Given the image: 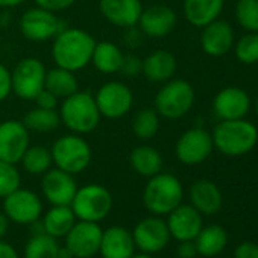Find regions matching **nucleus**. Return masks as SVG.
Wrapping results in <instances>:
<instances>
[{
  "mask_svg": "<svg viewBox=\"0 0 258 258\" xmlns=\"http://www.w3.org/2000/svg\"><path fill=\"white\" fill-rule=\"evenodd\" d=\"M91 34L79 28H64L52 43V59L56 67L79 72L91 62L96 46Z\"/></svg>",
  "mask_w": 258,
  "mask_h": 258,
  "instance_id": "obj_1",
  "label": "nucleus"
},
{
  "mask_svg": "<svg viewBox=\"0 0 258 258\" xmlns=\"http://www.w3.org/2000/svg\"><path fill=\"white\" fill-rule=\"evenodd\" d=\"M214 148L226 157L249 154L258 143V129L253 123L237 120H220L211 134Z\"/></svg>",
  "mask_w": 258,
  "mask_h": 258,
  "instance_id": "obj_2",
  "label": "nucleus"
},
{
  "mask_svg": "<svg viewBox=\"0 0 258 258\" xmlns=\"http://www.w3.org/2000/svg\"><path fill=\"white\" fill-rule=\"evenodd\" d=\"M58 112L61 123L70 133L78 136H87L96 131L102 118L94 94L79 90L62 99Z\"/></svg>",
  "mask_w": 258,
  "mask_h": 258,
  "instance_id": "obj_3",
  "label": "nucleus"
},
{
  "mask_svg": "<svg viewBox=\"0 0 258 258\" xmlns=\"http://www.w3.org/2000/svg\"><path fill=\"white\" fill-rule=\"evenodd\" d=\"M143 205L154 216H167L184 199V187L181 181L172 175L160 172L148 178V184L143 188Z\"/></svg>",
  "mask_w": 258,
  "mask_h": 258,
  "instance_id": "obj_4",
  "label": "nucleus"
},
{
  "mask_svg": "<svg viewBox=\"0 0 258 258\" xmlns=\"http://www.w3.org/2000/svg\"><path fill=\"white\" fill-rule=\"evenodd\" d=\"M50 154L55 167L72 175H79L87 170L93 158L90 143L82 136L73 133L56 139L50 148Z\"/></svg>",
  "mask_w": 258,
  "mask_h": 258,
  "instance_id": "obj_5",
  "label": "nucleus"
},
{
  "mask_svg": "<svg viewBox=\"0 0 258 258\" xmlns=\"http://www.w3.org/2000/svg\"><path fill=\"white\" fill-rule=\"evenodd\" d=\"M195 90L185 79H170L163 84L154 99V108L167 120H178L184 117L195 103Z\"/></svg>",
  "mask_w": 258,
  "mask_h": 258,
  "instance_id": "obj_6",
  "label": "nucleus"
},
{
  "mask_svg": "<svg viewBox=\"0 0 258 258\" xmlns=\"http://www.w3.org/2000/svg\"><path fill=\"white\" fill-rule=\"evenodd\" d=\"M78 220L100 223L112 210V195L100 184H87L78 187L70 204Z\"/></svg>",
  "mask_w": 258,
  "mask_h": 258,
  "instance_id": "obj_7",
  "label": "nucleus"
},
{
  "mask_svg": "<svg viewBox=\"0 0 258 258\" xmlns=\"http://www.w3.org/2000/svg\"><path fill=\"white\" fill-rule=\"evenodd\" d=\"M47 69L41 59L26 56L20 59L11 70L13 93L22 100H34L44 88Z\"/></svg>",
  "mask_w": 258,
  "mask_h": 258,
  "instance_id": "obj_8",
  "label": "nucleus"
},
{
  "mask_svg": "<svg viewBox=\"0 0 258 258\" xmlns=\"http://www.w3.org/2000/svg\"><path fill=\"white\" fill-rule=\"evenodd\" d=\"M20 34L32 43H46L53 40L62 29V20L47 10L40 7L29 8L19 20Z\"/></svg>",
  "mask_w": 258,
  "mask_h": 258,
  "instance_id": "obj_9",
  "label": "nucleus"
},
{
  "mask_svg": "<svg viewBox=\"0 0 258 258\" xmlns=\"http://www.w3.org/2000/svg\"><path fill=\"white\" fill-rule=\"evenodd\" d=\"M102 117L117 120L126 115L134 105V94L126 84L120 81L105 82L94 94Z\"/></svg>",
  "mask_w": 258,
  "mask_h": 258,
  "instance_id": "obj_10",
  "label": "nucleus"
},
{
  "mask_svg": "<svg viewBox=\"0 0 258 258\" xmlns=\"http://www.w3.org/2000/svg\"><path fill=\"white\" fill-rule=\"evenodd\" d=\"M102 232L99 223L76 220L64 237V249L70 258H93L99 253Z\"/></svg>",
  "mask_w": 258,
  "mask_h": 258,
  "instance_id": "obj_11",
  "label": "nucleus"
},
{
  "mask_svg": "<svg viewBox=\"0 0 258 258\" xmlns=\"http://www.w3.org/2000/svg\"><path fill=\"white\" fill-rule=\"evenodd\" d=\"M4 213L10 222L17 225H32L43 216V202L35 191L19 187L4 198Z\"/></svg>",
  "mask_w": 258,
  "mask_h": 258,
  "instance_id": "obj_12",
  "label": "nucleus"
},
{
  "mask_svg": "<svg viewBox=\"0 0 258 258\" xmlns=\"http://www.w3.org/2000/svg\"><path fill=\"white\" fill-rule=\"evenodd\" d=\"M214 149L213 137L202 127H191L181 134L175 146V155L185 166H198L208 160Z\"/></svg>",
  "mask_w": 258,
  "mask_h": 258,
  "instance_id": "obj_13",
  "label": "nucleus"
},
{
  "mask_svg": "<svg viewBox=\"0 0 258 258\" xmlns=\"http://www.w3.org/2000/svg\"><path fill=\"white\" fill-rule=\"evenodd\" d=\"M134 237L136 247L140 252L155 255L166 249L170 241V232L167 223L161 216H148L142 219L131 231Z\"/></svg>",
  "mask_w": 258,
  "mask_h": 258,
  "instance_id": "obj_14",
  "label": "nucleus"
},
{
  "mask_svg": "<svg viewBox=\"0 0 258 258\" xmlns=\"http://www.w3.org/2000/svg\"><path fill=\"white\" fill-rule=\"evenodd\" d=\"M29 134L22 120L0 121V160L13 164L20 163L23 154L31 146Z\"/></svg>",
  "mask_w": 258,
  "mask_h": 258,
  "instance_id": "obj_15",
  "label": "nucleus"
},
{
  "mask_svg": "<svg viewBox=\"0 0 258 258\" xmlns=\"http://www.w3.org/2000/svg\"><path fill=\"white\" fill-rule=\"evenodd\" d=\"M76 190L75 175L58 167H52L41 175V193L50 205H70Z\"/></svg>",
  "mask_w": 258,
  "mask_h": 258,
  "instance_id": "obj_16",
  "label": "nucleus"
},
{
  "mask_svg": "<svg viewBox=\"0 0 258 258\" xmlns=\"http://www.w3.org/2000/svg\"><path fill=\"white\" fill-rule=\"evenodd\" d=\"M166 223L172 238L176 241H187L196 238L204 226V217L190 204H181L167 214Z\"/></svg>",
  "mask_w": 258,
  "mask_h": 258,
  "instance_id": "obj_17",
  "label": "nucleus"
},
{
  "mask_svg": "<svg viewBox=\"0 0 258 258\" xmlns=\"http://www.w3.org/2000/svg\"><path fill=\"white\" fill-rule=\"evenodd\" d=\"M176 20V13L170 7L157 4L149 8H143L137 26L145 37L164 38L175 29Z\"/></svg>",
  "mask_w": 258,
  "mask_h": 258,
  "instance_id": "obj_18",
  "label": "nucleus"
},
{
  "mask_svg": "<svg viewBox=\"0 0 258 258\" xmlns=\"http://www.w3.org/2000/svg\"><path fill=\"white\" fill-rule=\"evenodd\" d=\"M99 11L112 26L127 29L137 26L143 4L142 0H99Z\"/></svg>",
  "mask_w": 258,
  "mask_h": 258,
  "instance_id": "obj_19",
  "label": "nucleus"
},
{
  "mask_svg": "<svg viewBox=\"0 0 258 258\" xmlns=\"http://www.w3.org/2000/svg\"><path fill=\"white\" fill-rule=\"evenodd\" d=\"M213 109L220 120L244 118L250 109L249 94L238 87H226L216 94Z\"/></svg>",
  "mask_w": 258,
  "mask_h": 258,
  "instance_id": "obj_20",
  "label": "nucleus"
},
{
  "mask_svg": "<svg viewBox=\"0 0 258 258\" xmlns=\"http://www.w3.org/2000/svg\"><path fill=\"white\" fill-rule=\"evenodd\" d=\"M201 47L202 50L213 58L226 55L234 46V29L225 20H214L210 25L202 28Z\"/></svg>",
  "mask_w": 258,
  "mask_h": 258,
  "instance_id": "obj_21",
  "label": "nucleus"
},
{
  "mask_svg": "<svg viewBox=\"0 0 258 258\" xmlns=\"http://www.w3.org/2000/svg\"><path fill=\"white\" fill-rule=\"evenodd\" d=\"M136 249L133 232L123 226H109L102 232L99 247L102 258H131Z\"/></svg>",
  "mask_w": 258,
  "mask_h": 258,
  "instance_id": "obj_22",
  "label": "nucleus"
},
{
  "mask_svg": "<svg viewBox=\"0 0 258 258\" xmlns=\"http://www.w3.org/2000/svg\"><path fill=\"white\" fill-rule=\"evenodd\" d=\"M190 205L195 207L202 216L216 214L223 204L220 188L210 179H198L188 190Z\"/></svg>",
  "mask_w": 258,
  "mask_h": 258,
  "instance_id": "obj_23",
  "label": "nucleus"
},
{
  "mask_svg": "<svg viewBox=\"0 0 258 258\" xmlns=\"http://www.w3.org/2000/svg\"><path fill=\"white\" fill-rule=\"evenodd\" d=\"M176 69H178V62L175 55L169 50L160 49L149 53L143 59L142 75L151 82L164 84L175 76Z\"/></svg>",
  "mask_w": 258,
  "mask_h": 258,
  "instance_id": "obj_24",
  "label": "nucleus"
},
{
  "mask_svg": "<svg viewBox=\"0 0 258 258\" xmlns=\"http://www.w3.org/2000/svg\"><path fill=\"white\" fill-rule=\"evenodd\" d=\"M223 10V0H184L185 20L195 28H204L217 20Z\"/></svg>",
  "mask_w": 258,
  "mask_h": 258,
  "instance_id": "obj_25",
  "label": "nucleus"
},
{
  "mask_svg": "<svg viewBox=\"0 0 258 258\" xmlns=\"http://www.w3.org/2000/svg\"><path fill=\"white\" fill-rule=\"evenodd\" d=\"M43 231L55 238H64L72 226L76 223V216L70 205H52L41 216Z\"/></svg>",
  "mask_w": 258,
  "mask_h": 258,
  "instance_id": "obj_26",
  "label": "nucleus"
},
{
  "mask_svg": "<svg viewBox=\"0 0 258 258\" xmlns=\"http://www.w3.org/2000/svg\"><path fill=\"white\" fill-rule=\"evenodd\" d=\"M163 155L149 145H140L129 154V166L143 178H151L160 173L163 170Z\"/></svg>",
  "mask_w": 258,
  "mask_h": 258,
  "instance_id": "obj_27",
  "label": "nucleus"
},
{
  "mask_svg": "<svg viewBox=\"0 0 258 258\" xmlns=\"http://www.w3.org/2000/svg\"><path fill=\"white\" fill-rule=\"evenodd\" d=\"M195 244L198 249V255L211 258L222 253L228 244V232L220 225H208L202 226L199 234L195 238Z\"/></svg>",
  "mask_w": 258,
  "mask_h": 258,
  "instance_id": "obj_28",
  "label": "nucleus"
},
{
  "mask_svg": "<svg viewBox=\"0 0 258 258\" xmlns=\"http://www.w3.org/2000/svg\"><path fill=\"white\" fill-rule=\"evenodd\" d=\"M123 56L124 53L115 43L99 41L94 46L90 64H93L94 69L103 75H114L120 72Z\"/></svg>",
  "mask_w": 258,
  "mask_h": 258,
  "instance_id": "obj_29",
  "label": "nucleus"
},
{
  "mask_svg": "<svg viewBox=\"0 0 258 258\" xmlns=\"http://www.w3.org/2000/svg\"><path fill=\"white\" fill-rule=\"evenodd\" d=\"M44 88L53 93L58 99H66L79 90V82L75 72L61 67H53L46 73Z\"/></svg>",
  "mask_w": 258,
  "mask_h": 258,
  "instance_id": "obj_30",
  "label": "nucleus"
},
{
  "mask_svg": "<svg viewBox=\"0 0 258 258\" xmlns=\"http://www.w3.org/2000/svg\"><path fill=\"white\" fill-rule=\"evenodd\" d=\"M22 121L28 127L29 133H38V134L53 133L61 124L58 109H44L38 106L28 111Z\"/></svg>",
  "mask_w": 258,
  "mask_h": 258,
  "instance_id": "obj_31",
  "label": "nucleus"
},
{
  "mask_svg": "<svg viewBox=\"0 0 258 258\" xmlns=\"http://www.w3.org/2000/svg\"><path fill=\"white\" fill-rule=\"evenodd\" d=\"M62 247L58 243V238L38 232L32 234V237L25 244V258H61Z\"/></svg>",
  "mask_w": 258,
  "mask_h": 258,
  "instance_id": "obj_32",
  "label": "nucleus"
},
{
  "mask_svg": "<svg viewBox=\"0 0 258 258\" xmlns=\"http://www.w3.org/2000/svg\"><path fill=\"white\" fill-rule=\"evenodd\" d=\"M160 114L155 111V108H142L139 109L131 121V127L133 133L139 140L148 142L152 140L161 126V120H160Z\"/></svg>",
  "mask_w": 258,
  "mask_h": 258,
  "instance_id": "obj_33",
  "label": "nucleus"
},
{
  "mask_svg": "<svg viewBox=\"0 0 258 258\" xmlns=\"http://www.w3.org/2000/svg\"><path fill=\"white\" fill-rule=\"evenodd\" d=\"M23 169L32 176H41L53 166L50 149L43 145H34L26 149L20 160Z\"/></svg>",
  "mask_w": 258,
  "mask_h": 258,
  "instance_id": "obj_34",
  "label": "nucleus"
},
{
  "mask_svg": "<svg viewBox=\"0 0 258 258\" xmlns=\"http://www.w3.org/2000/svg\"><path fill=\"white\" fill-rule=\"evenodd\" d=\"M235 19L247 32H258V0H238Z\"/></svg>",
  "mask_w": 258,
  "mask_h": 258,
  "instance_id": "obj_35",
  "label": "nucleus"
},
{
  "mask_svg": "<svg viewBox=\"0 0 258 258\" xmlns=\"http://www.w3.org/2000/svg\"><path fill=\"white\" fill-rule=\"evenodd\" d=\"M237 59L241 64H255L258 62V32H249L243 35L234 46Z\"/></svg>",
  "mask_w": 258,
  "mask_h": 258,
  "instance_id": "obj_36",
  "label": "nucleus"
},
{
  "mask_svg": "<svg viewBox=\"0 0 258 258\" xmlns=\"http://www.w3.org/2000/svg\"><path fill=\"white\" fill-rule=\"evenodd\" d=\"M22 184V176L16 164L0 160V199L7 198Z\"/></svg>",
  "mask_w": 258,
  "mask_h": 258,
  "instance_id": "obj_37",
  "label": "nucleus"
},
{
  "mask_svg": "<svg viewBox=\"0 0 258 258\" xmlns=\"http://www.w3.org/2000/svg\"><path fill=\"white\" fill-rule=\"evenodd\" d=\"M142 69H143L142 58H139L137 55H124L118 73H121L126 78H134V76L142 75Z\"/></svg>",
  "mask_w": 258,
  "mask_h": 258,
  "instance_id": "obj_38",
  "label": "nucleus"
},
{
  "mask_svg": "<svg viewBox=\"0 0 258 258\" xmlns=\"http://www.w3.org/2000/svg\"><path fill=\"white\" fill-rule=\"evenodd\" d=\"M34 2H35V7H40L43 10L58 14L73 7L76 0H34Z\"/></svg>",
  "mask_w": 258,
  "mask_h": 258,
  "instance_id": "obj_39",
  "label": "nucleus"
},
{
  "mask_svg": "<svg viewBox=\"0 0 258 258\" xmlns=\"http://www.w3.org/2000/svg\"><path fill=\"white\" fill-rule=\"evenodd\" d=\"M34 102L38 108H44V109H58V105H59V99L46 88H43L37 94Z\"/></svg>",
  "mask_w": 258,
  "mask_h": 258,
  "instance_id": "obj_40",
  "label": "nucleus"
},
{
  "mask_svg": "<svg viewBox=\"0 0 258 258\" xmlns=\"http://www.w3.org/2000/svg\"><path fill=\"white\" fill-rule=\"evenodd\" d=\"M13 93L11 87V70L5 64L0 62V103L8 99V96Z\"/></svg>",
  "mask_w": 258,
  "mask_h": 258,
  "instance_id": "obj_41",
  "label": "nucleus"
},
{
  "mask_svg": "<svg viewBox=\"0 0 258 258\" xmlns=\"http://www.w3.org/2000/svg\"><path fill=\"white\" fill-rule=\"evenodd\" d=\"M232 258H258V243L255 241L240 243L234 249Z\"/></svg>",
  "mask_w": 258,
  "mask_h": 258,
  "instance_id": "obj_42",
  "label": "nucleus"
},
{
  "mask_svg": "<svg viewBox=\"0 0 258 258\" xmlns=\"http://www.w3.org/2000/svg\"><path fill=\"white\" fill-rule=\"evenodd\" d=\"M178 249L176 253L179 258H195L198 255V249L195 244V240H187V241H178Z\"/></svg>",
  "mask_w": 258,
  "mask_h": 258,
  "instance_id": "obj_43",
  "label": "nucleus"
},
{
  "mask_svg": "<svg viewBox=\"0 0 258 258\" xmlns=\"http://www.w3.org/2000/svg\"><path fill=\"white\" fill-rule=\"evenodd\" d=\"M0 258H20V256L13 244L0 240Z\"/></svg>",
  "mask_w": 258,
  "mask_h": 258,
  "instance_id": "obj_44",
  "label": "nucleus"
},
{
  "mask_svg": "<svg viewBox=\"0 0 258 258\" xmlns=\"http://www.w3.org/2000/svg\"><path fill=\"white\" fill-rule=\"evenodd\" d=\"M10 228V219L5 216L4 211H0V240H4V237L7 235Z\"/></svg>",
  "mask_w": 258,
  "mask_h": 258,
  "instance_id": "obj_45",
  "label": "nucleus"
},
{
  "mask_svg": "<svg viewBox=\"0 0 258 258\" xmlns=\"http://www.w3.org/2000/svg\"><path fill=\"white\" fill-rule=\"evenodd\" d=\"M26 2V0H0V8L4 10H10V8H16L20 7Z\"/></svg>",
  "mask_w": 258,
  "mask_h": 258,
  "instance_id": "obj_46",
  "label": "nucleus"
},
{
  "mask_svg": "<svg viewBox=\"0 0 258 258\" xmlns=\"http://www.w3.org/2000/svg\"><path fill=\"white\" fill-rule=\"evenodd\" d=\"M131 258H155L154 255L151 253H145V252H139V253H134Z\"/></svg>",
  "mask_w": 258,
  "mask_h": 258,
  "instance_id": "obj_47",
  "label": "nucleus"
},
{
  "mask_svg": "<svg viewBox=\"0 0 258 258\" xmlns=\"http://www.w3.org/2000/svg\"><path fill=\"white\" fill-rule=\"evenodd\" d=\"M255 111H256V115H258V99H256V103H255Z\"/></svg>",
  "mask_w": 258,
  "mask_h": 258,
  "instance_id": "obj_48",
  "label": "nucleus"
}]
</instances>
